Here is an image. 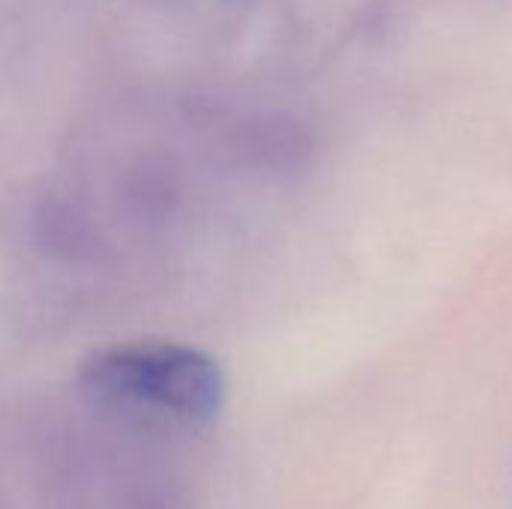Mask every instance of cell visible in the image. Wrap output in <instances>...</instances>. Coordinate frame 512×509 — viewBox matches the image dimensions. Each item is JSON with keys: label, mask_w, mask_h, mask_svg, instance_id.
Segmentation results:
<instances>
[{"label": "cell", "mask_w": 512, "mask_h": 509, "mask_svg": "<svg viewBox=\"0 0 512 509\" xmlns=\"http://www.w3.org/2000/svg\"><path fill=\"white\" fill-rule=\"evenodd\" d=\"M78 393L117 429L198 432L222 414L228 381L195 345L132 339L93 351L78 369Z\"/></svg>", "instance_id": "1"}, {"label": "cell", "mask_w": 512, "mask_h": 509, "mask_svg": "<svg viewBox=\"0 0 512 509\" xmlns=\"http://www.w3.org/2000/svg\"><path fill=\"white\" fill-rule=\"evenodd\" d=\"M45 509H195L189 498L153 474H123L120 480H93L87 465H72L54 483Z\"/></svg>", "instance_id": "2"}]
</instances>
